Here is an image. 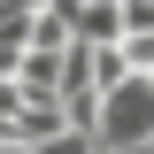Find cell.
Returning <instances> with one entry per match:
<instances>
[{"mask_svg": "<svg viewBox=\"0 0 154 154\" xmlns=\"http://www.w3.org/2000/svg\"><path fill=\"white\" fill-rule=\"evenodd\" d=\"M93 146H108V154H146L154 146V77H123L116 93H100Z\"/></svg>", "mask_w": 154, "mask_h": 154, "instance_id": "1", "label": "cell"}, {"mask_svg": "<svg viewBox=\"0 0 154 154\" xmlns=\"http://www.w3.org/2000/svg\"><path fill=\"white\" fill-rule=\"evenodd\" d=\"M116 54H123L131 77H154V31H123V38H116Z\"/></svg>", "mask_w": 154, "mask_h": 154, "instance_id": "2", "label": "cell"}, {"mask_svg": "<svg viewBox=\"0 0 154 154\" xmlns=\"http://www.w3.org/2000/svg\"><path fill=\"white\" fill-rule=\"evenodd\" d=\"M16 154H93V139L85 131H54L46 146H16Z\"/></svg>", "mask_w": 154, "mask_h": 154, "instance_id": "3", "label": "cell"}, {"mask_svg": "<svg viewBox=\"0 0 154 154\" xmlns=\"http://www.w3.org/2000/svg\"><path fill=\"white\" fill-rule=\"evenodd\" d=\"M116 16H123V31H154V0H116Z\"/></svg>", "mask_w": 154, "mask_h": 154, "instance_id": "4", "label": "cell"}, {"mask_svg": "<svg viewBox=\"0 0 154 154\" xmlns=\"http://www.w3.org/2000/svg\"><path fill=\"white\" fill-rule=\"evenodd\" d=\"M31 8H46V0H31Z\"/></svg>", "mask_w": 154, "mask_h": 154, "instance_id": "5", "label": "cell"}, {"mask_svg": "<svg viewBox=\"0 0 154 154\" xmlns=\"http://www.w3.org/2000/svg\"><path fill=\"white\" fill-rule=\"evenodd\" d=\"M93 154H108V146H93Z\"/></svg>", "mask_w": 154, "mask_h": 154, "instance_id": "6", "label": "cell"}]
</instances>
